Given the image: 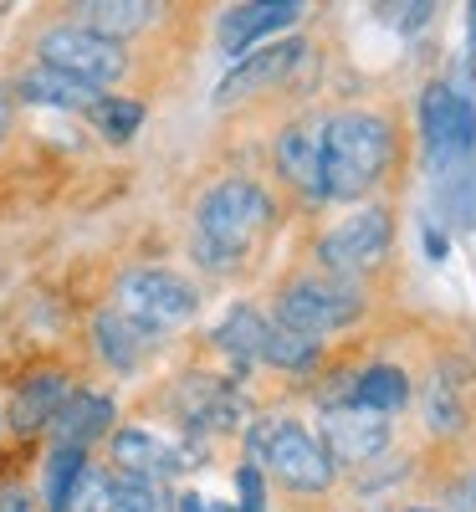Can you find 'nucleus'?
Listing matches in <instances>:
<instances>
[{
    "label": "nucleus",
    "instance_id": "nucleus-28",
    "mask_svg": "<svg viewBox=\"0 0 476 512\" xmlns=\"http://www.w3.org/2000/svg\"><path fill=\"white\" fill-rule=\"evenodd\" d=\"M446 502H451V512H476V472L456 477V487L446 492Z\"/></svg>",
    "mask_w": 476,
    "mask_h": 512
},
{
    "label": "nucleus",
    "instance_id": "nucleus-27",
    "mask_svg": "<svg viewBox=\"0 0 476 512\" xmlns=\"http://www.w3.org/2000/svg\"><path fill=\"white\" fill-rule=\"evenodd\" d=\"M236 487H241V512H262L267 507V487H262V472H256V466H241Z\"/></svg>",
    "mask_w": 476,
    "mask_h": 512
},
{
    "label": "nucleus",
    "instance_id": "nucleus-35",
    "mask_svg": "<svg viewBox=\"0 0 476 512\" xmlns=\"http://www.w3.org/2000/svg\"><path fill=\"white\" fill-rule=\"evenodd\" d=\"M0 420H6V415H0Z\"/></svg>",
    "mask_w": 476,
    "mask_h": 512
},
{
    "label": "nucleus",
    "instance_id": "nucleus-16",
    "mask_svg": "<svg viewBox=\"0 0 476 512\" xmlns=\"http://www.w3.org/2000/svg\"><path fill=\"white\" fill-rule=\"evenodd\" d=\"M93 338H98V354L113 369H139L144 354L154 349V333H144L139 323H128L118 308H108V313L93 318Z\"/></svg>",
    "mask_w": 476,
    "mask_h": 512
},
{
    "label": "nucleus",
    "instance_id": "nucleus-14",
    "mask_svg": "<svg viewBox=\"0 0 476 512\" xmlns=\"http://www.w3.org/2000/svg\"><path fill=\"white\" fill-rule=\"evenodd\" d=\"M67 395H72V379H67L62 369H41V374H31L21 390H16V400H11V425H16L21 436L47 431V425L57 420V410L67 405Z\"/></svg>",
    "mask_w": 476,
    "mask_h": 512
},
{
    "label": "nucleus",
    "instance_id": "nucleus-24",
    "mask_svg": "<svg viewBox=\"0 0 476 512\" xmlns=\"http://www.w3.org/2000/svg\"><path fill=\"white\" fill-rule=\"evenodd\" d=\"M88 118H93V128H98L103 139H113V144H128V139L139 134V123H144V103L98 93V98H93V108H88Z\"/></svg>",
    "mask_w": 476,
    "mask_h": 512
},
{
    "label": "nucleus",
    "instance_id": "nucleus-7",
    "mask_svg": "<svg viewBox=\"0 0 476 512\" xmlns=\"http://www.w3.org/2000/svg\"><path fill=\"white\" fill-rule=\"evenodd\" d=\"M389 210L379 205H364L354 210L343 226H333L323 241H318V262L328 277H343V282H359L369 272L384 267V256H389Z\"/></svg>",
    "mask_w": 476,
    "mask_h": 512
},
{
    "label": "nucleus",
    "instance_id": "nucleus-31",
    "mask_svg": "<svg viewBox=\"0 0 476 512\" xmlns=\"http://www.w3.org/2000/svg\"><path fill=\"white\" fill-rule=\"evenodd\" d=\"M0 512H31V497H26L21 487H11V492H0Z\"/></svg>",
    "mask_w": 476,
    "mask_h": 512
},
{
    "label": "nucleus",
    "instance_id": "nucleus-21",
    "mask_svg": "<svg viewBox=\"0 0 476 512\" xmlns=\"http://www.w3.org/2000/svg\"><path fill=\"white\" fill-rule=\"evenodd\" d=\"M425 431L430 436H461L466 431V405H461V379L436 374L425 390Z\"/></svg>",
    "mask_w": 476,
    "mask_h": 512
},
{
    "label": "nucleus",
    "instance_id": "nucleus-3",
    "mask_svg": "<svg viewBox=\"0 0 476 512\" xmlns=\"http://www.w3.org/2000/svg\"><path fill=\"white\" fill-rule=\"evenodd\" d=\"M246 466L277 477L292 492H328L333 472H338L323 441L297 420H256L246 431Z\"/></svg>",
    "mask_w": 476,
    "mask_h": 512
},
{
    "label": "nucleus",
    "instance_id": "nucleus-19",
    "mask_svg": "<svg viewBox=\"0 0 476 512\" xmlns=\"http://www.w3.org/2000/svg\"><path fill=\"white\" fill-rule=\"evenodd\" d=\"M16 98H26L36 108H82L88 113L98 93L82 88V82H72V77H62V72H52V67H31V72L16 77Z\"/></svg>",
    "mask_w": 476,
    "mask_h": 512
},
{
    "label": "nucleus",
    "instance_id": "nucleus-22",
    "mask_svg": "<svg viewBox=\"0 0 476 512\" xmlns=\"http://www.w3.org/2000/svg\"><path fill=\"white\" fill-rule=\"evenodd\" d=\"M262 364H277V369H287V374H313V369L323 364V344H318V338H302V333H287V328L272 323L267 349H262Z\"/></svg>",
    "mask_w": 476,
    "mask_h": 512
},
{
    "label": "nucleus",
    "instance_id": "nucleus-15",
    "mask_svg": "<svg viewBox=\"0 0 476 512\" xmlns=\"http://www.w3.org/2000/svg\"><path fill=\"white\" fill-rule=\"evenodd\" d=\"M108 425H113V400L108 395H93V390H72L67 405L57 410V420L47 425L52 441L57 446H77V451H88L98 436H108Z\"/></svg>",
    "mask_w": 476,
    "mask_h": 512
},
{
    "label": "nucleus",
    "instance_id": "nucleus-26",
    "mask_svg": "<svg viewBox=\"0 0 476 512\" xmlns=\"http://www.w3.org/2000/svg\"><path fill=\"white\" fill-rule=\"evenodd\" d=\"M108 502H113V477L88 466V472L77 477V487H72V497H67L62 512H108Z\"/></svg>",
    "mask_w": 476,
    "mask_h": 512
},
{
    "label": "nucleus",
    "instance_id": "nucleus-8",
    "mask_svg": "<svg viewBox=\"0 0 476 512\" xmlns=\"http://www.w3.org/2000/svg\"><path fill=\"white\" fill-rule=\"evenodd\" d=\"M323 451L333 466H364L389 446V420L364 405H328L323 410Z\"/></svg>",
    "mask_w": 476,
    "mask_h": 512
},
{
    "label": "nucleus",
    "instance_id": "nucleus-32",
    "mask_svg": "<svg viewBox=\"0 0 476 512\" xmlns=\"http://www.w3.org/2000/svg\"><path fill=\"white\" fill-rule=\"evenodd\" d=\"M425 251L436 256V262H441V256H446V231H436V226H425Z\"/></svg>",
    "mask_w": 476,
    "mask_h": 512
},
{
    "label": "nucleus",
    "instance_id": "nucleus-5",
    "mask_svg": "<svg viewBox=\"0 0 476 512\" xmlns=\"http://www.w3.org/2000/svg\"><path fill=\"white\" fill-rule=\"evenodd\" d=\"M118 313L144 333H169L195 318V287L164 267H134L118 277Z\"/></svg>",
    "mask_w": 476,
    "mask_h": 512
},
{
    "label": "nucleus",
    "instance_id": "nucleus-30",
    "mask_svg": "<svg viewBox=\"0 0 476 512\" xmlns=\"http://www.w3.org/2000/svg\"><path fill=\"white\" fill-rule=\"evenodd\" d=\"M466 72L476 77V0L466 6Z\"/></svg>",
    "mask_w": 476,
    "mask_h": 512
},
{
    "label": "nucleus",
    "instance_id": "nucleus-23",
    "mask_svg": "<svg viewBox=\"0 0 476 512\" xmlns=\"http://www.w3.org/2000/svg\"><path fill=\"white\" fill-rule=\"evenodd\" d=\"M82 472H88V451H77V446H52L47 472H41V497H47L52 512L67 507V497H72V487H77Z\"/></svg>",
    "mask_w": 476,
    "mask_h": 512
},
{
    "label": "nucleus",
    "instance_id": "nucleus-33",
    "mask_svg": "<svg viewBox=\"0 0 476 512\" xmlns=\"http://www.w3.org/2000/svg\"><path fill=\"white\" fill-rule=\"evenodd\" d=\"M6 128H11V98L0 93V134H6Z\"/></svg>",
    "mask_w": 476,
    "mask_h": 512
},
{
    "label": "nucleus",
    "instance_id": "nucleus-20",
    "mask_svg": "<svg viewBox=\"0 0 476 512\" xmlns=\"http://www.w3.org/2000/svg\"><path fill=\"white\" fill-rule=\"evenodd\" d=\"M410 400V374L400 364H369L364 374H354V405L395 415Z\"/></svg>",
    "mask_w": 476,
    "mask_h": 512
},
{
    "label": "nucleus",
    "instance_id": "nucleus-1",
    "mask_svg": "<svg viewBox=\"0 0 476 512\" xmlns=\"http://www.w3.org/2000/svg\"><path fill=\"white\" fill-rule=\"evenodd\" d=\"M277 205L256 180H221L195 205V256L205 267H236L241 256L272 231Z\"/></svg>",
    "mask_w": 476,
    "mask_h": 512
},
{
    "label": "nucleus",
    "instance_id": "nucleus-11",
    "mask_svg": "<svg viewBox=\"0 0 476 512\" xmlns=\"http://www.w3.org/2000/svg\"><path fill=\"white\" fill-rule=\"evenodd\" d=\"M297 16H302L297 0H251V6H231L221 16V26H215V31H221V52L226 57H246L256 41H267V36L297 26Z\"/></svg>",
    "mask_w": 476,
    "mask_h": 512
},
{
    "label": "nucleus",
    "instance_id": "nucleus-25",
    "mask_svg": "<svg viewBox=\"0 0 476 512\" xmlns=\"http://www.w3.org/2000/svg\"><path fill=\"white\" fill-rule=\"evenodd\" d=\"M108 512H169V502H164V492H159V482H144V477H113V502H108Z\"/></svg>",
    "mask_w": 476,
    "mask_h": 512
},
{
    "label": "nucleus",
    "instance_id": "nucleus-12",
    "mask_svg": "<svg viewBox=\"0 0 476 512\" xmlns=\"http://www.w3.org/2000/svg\"><path fill=\"white\" fill-rule=\"evenodd\" d=\"M323 123L328 118H297L277 134V169L313 200H323Z\"/></svg>",
    "mask_w": 476,
    "mask_h": 512
},
{
    "label": "nucleus",
    "instance_id": "nucleus-18",
    "mask_svg": "<svg viewBox=\"0 0 476 512\" xmlns=\"http://www.w3.org/2000/svg\"><path fill=\"white\" fill-rule=\"evenodd\" d=\"M77 11H82L77 26H88V31L118 41V47H123V36L144 31L159 16V6H149V0H88V6H77Z\"/></svg>",
    "mask_w": 476,
    "mask_h": 512
},
{
    "label": "nucleus",
    "instance_id": "nucleus-34",
    "mask_svg": "<svg viewBox=\"0 0 476 512\" xmlns=\"http://www.w3.org/2000/svg\"><path fill=\"white\" fill-rule=\"evenodd\" d=\"M405 512H441V507H405Z\"/></svg>",
    "mask_w": 476,
    "mask_h": 512
},
{
    "label": "nucleus",
    "instance_id": "nucleus-4",
    "mask_svg": "<svg viewBox=\"0 0 476 512\" xmlns=\"http://www.w3.org/2000/svg\"><path fill=\"white\" fill-rule=\"evenodd\" d=\"M364 313V292L359 282H343V277H297L282 287L277 297V328L302 333V338H323L333 328H349Z\"/></svg>",
    "mask_w": 476,
    "mask_h": 512
},
{
    "label": "nucleus",
    "instance_id": "nucleus-13",
    "mask_svg": "<svg viewBox=\"0 0 476 512\" xmlns=\"http://www.w3.org/2000/svg\"><path fill=\"white\" fill-rule=\"evenodd\" d=\"M113 461L123 477H144V482H159V477H175L180 466H195L190 451L159 441L154 431H139V425H128V431L113 436Z\"/></svg>",
    "mask_w": 476,
    "mask_h": 512
},
{
    "label": "nucleus",
    "instance_id": "nucleus-2",
    "mask_svg": "<svg viewBox=\"0 0 476 512\" xmlns=\"http://www.w3.org/2000/svg\"><path fill=\"white\" fill-rule=\"evenodd\" d=\"M389 159H395V128L379 113H333L323 123V200L369 195Z\"/></svg>",
    "mask_w": 476,
    "mask_h": 512
},
{
    "label": "nucleus",
    "instance_id": "nucleus-29",
    "mask_svg": "<svg viewBox=\"0 0 476 512\" xmlns=\"http://www.w3.org/2000/svg\"><path fill=\"white\" fill-rule=\"evenodd\" d=\"M395 11H400L395 21H400L405 31H415V26H425V21H430V11H436V6H425V0H415V6H395Z\"/></svg>",
    "mask_w": 476,
    "mask_h": 512
},
{
    "label": "nucleus",
    "instance_id": "nucleus-10",
    "mask_svg": "<svg viewBox=\"0 0 476 512\" xmlns=\"http://www.w3.org/2000/svg\"><path fill=\"white\" fill-rule=\"evenodd\" d=\"M169 400H175V410L190 431H236L246 420V400L215 374H185Z\"/></svg>",
    "mask_w": 476,
    "mask_h": 512
},
{
    "label": "nucleus",
    "instance_id": "nucleus-9",
    "mask_svg": "<svg viewBox=\"0 0 476 512\" xmlns=\"http://www.w3.org/2000/svg\"><path fill=\"white\" fill-rule=\"evenodd\" d=\"M302 57H308V41H297V36L267 41V47L236 57V67L215 82V103H241V98H251V93H267L272 82H282Z\"/></svg>",
    "mask_w": 476,
    "mask_h": 512
},
{
    "label": "nucleus",
    "instance_id": "nucleus-6",
    "mask_svg": "<svg viewBox=\"0 0 476 512\" xmlns=\"http://www.w3.org/2000/svg\"><path fill=\"white\" fill-rule=\"evenodd\" d=\"M36 52H41V67H52V72L82 82V88H93V93L128 72V52L118 47V41L88 31V26H52V31H41Z\"/></svg>",
    "mask_w": 476,
    "mask_h": 512
},
{
    "label": "nucleus",
    "instance_id": "nucleus-17",
    "mask_svg": "<svg viewBox=\"0 0 476 512\" xmlns=\"http://www.w3.org/2000/svg\"><path fill=\"white\" fill-rule=\"evenodd\" d=\"M267 333H272V323H267L262 313L246 308V303H236L221 323H215V349H226L236 364H262Z\"/></svg>",
    "mask_w": 476,
    "mask_h": 512
}]
</instances>
